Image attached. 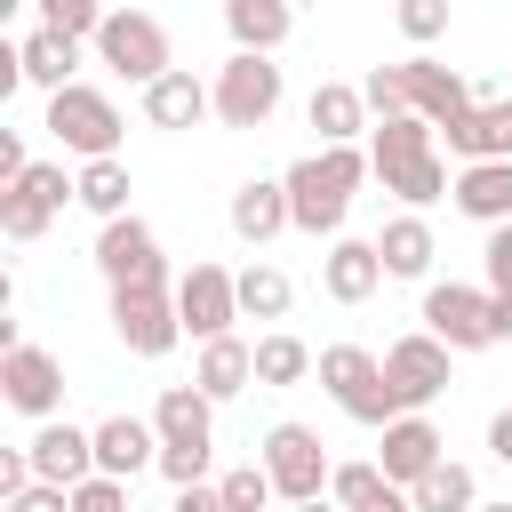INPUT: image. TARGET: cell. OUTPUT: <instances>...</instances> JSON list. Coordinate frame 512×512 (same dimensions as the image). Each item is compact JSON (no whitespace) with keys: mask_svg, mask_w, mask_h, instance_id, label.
<instances>
[{"mask_svg":"<svg viewBox=\"0 0 512 512\" xmlns=\"http://www.w3.org/2000/svg\"><path fill=\"white\" fill-rule=\"evenodd\" d=\"M368 168H376V184H384L392 200H408V208L448 200L440 128H432L424 112H392V120H376V128H368Z\"/></svg>","mask_w":512,"mask_h":512,"instance_id":"1","label":"cell"},{"mask_svg":"<svg viewBox=\"0 0 512 512\" xmlns=\"http://www.w3.org/2000/svg\"><path fill=\"white\" fill-rule=\"evenodd\" d=\"M376 168H368V152L360 144H320V152H304L296 168H288V216H296V232H344V208H352V192L368 184Z\"/></svg>","mask_w":512,"mask_h":512,"instance_id":"2","label":"cell"},{"mask_svg":"<svg viewBox=\"0 0 512 512\" xmlns=\"http://www.w3.org/2000/svg\"><path fill=\"white\" fill-rule=\"evenodd\" d=\"M320 384H328V400L352 416V424H392V416H408L400 400H392V384H384V360L368 352V344H328L320 352Z\"/></svg>","mask_w":512,"mask_h":512,"instance_id":"3","label":"cell"},{"mask_svg":"<svg viewBox=\"0 0 512 512\" xmlns=\"http://www.w3.org/2000/svg\"><path fill=\"white\" fill-rule=\"evenodd\" d=\"M64 152H80V160H104V152H120V104L104 96V88H88V80H72V88H48V120H40Z\"/></svg>","mask_w":512,"mask_h":512,"instance_id":"4","label":"cell"},{"mask_svg":"<svg viewBox=\"0 0 512 512\" xmlns=\"http://www.w3.org/2000/svg\"><path fill=\"white\" fill-rule=\"evenodd\" d=\"M88 48H96L104 72H120V80H136V88H152V80L168 72V32H160V16H144V8H112Z\"/></svg>","mask_w":512,"mask_h":512,"instance_id":"5","label":"cell"},{"mask_svg":"<svg viewBox=\"0 0 512 512\" xmlns=\"http://www.w3.org/2000/svg\"><path fill=\"white\" fill-rule=\"evenodd\" d=\"M112 336H120L136 360H160V352H176V336H184L176 288H168V280H144V288H112Z\"/></svg>","mask_w":512,"mask_h":512,"instance_id":"6","label":"cell"},{"mask_svg":"<svg viewBox=\"0 0 512 512\" xmlns=\"http://www.w3.org/2000/svg\"><path fill=\"white\" fill-rule=\"evenodd\" d=\"M64 200H80V176H64L56 160H32L16 184H0V232L8 240H40Z\"/></svg>","mask_w":512,"mask_h":512,"instance_id":"7","label":"cell"},{"mask_svg":"<svg viewBox=\"0 0 512 512\" xmlns=\"http://www.w3.org/2000/svg\"><path fill=\"white\" fill-rule=\"evenodd\" d=\"M424 328L448 352H488L496 344V296L488 288H464V280H432L424 288Z\"/></svg>","mask_w":512,"mask_h":512,"instance_id":"8","label":"cell"},{"mask_svg":"<svg viewBox=\"0 0 512 512\" xmlns=\"http://www.w3.org/2000/svg\"><path fill=\"white\" fill-rule=\"evenodd\" d=\"M264 472H272V488H280L288 504H312V496H328V480H336V464H328V448H320L312 424H272V432H264Z\"/></svg>","mask_w":512,"mask_h":512,"instance_id":"9","label":"cell"},{"mask_svg":"<svg viewBox=\"0 0 512 512\" xmlns=\"http://www.w3.org/2000/svg\"><path fill=\"white\" fill-rule=\"evenodd\" d=\"M280 112V64L256 48H232V64L216 72V120L224 128H264Z\"/></svg>","mask_w":512,"mask_h":512,"instance_id":"10","label":"cell"},{"mask_svg":"<svg viewBox=\"0 0 512 512\" xmlns=\"http://www.w3.org/2000/svg\"><path fill=\"white\" fill-rule=\"evenodd\" d=\"M96 272H104V288H144V280H168L160 232H152L144 216H104V232H96Z\"/></svg>","mask_w":512,"mask_h":512,"instance_id":"11","label":"cell"},{"mask_svg":"<svg viewBox=\"0 0 512 512\" xmlns=\"http://www.w3.org/2000/svg\"><path fill=\"white\" fill-rule=\"evenodd\" d=\"M448 360H456V352H448L432 328L384 344V384H392V400H400V408H432V400L448 392Z\"/></svg>","mask_w":512,"mask_h":512,"instance_id":"12","label":"cell"},{"mask_svg":"<svg viewBox=\"0 0 512 512\" xmlns=\"http://www.w3.org/2000/svg\"><path fill=\"white\" fill-rule=\"evenodd\" d=\"M0 400L16 416H56L64 408V360L40 344H8L0 352Z\"/></svg>","mask_w":512,"mask_h":512,"instance_id":"13","label":"cell"},{"mask_svg":"<svg viewBox=\"0 0 512 512\" xmlns=\"http://www.w3.org/2000/svg\"><path fill=\"white\" fill-rule=\"evenodd\" d=\"M176 312H184V336H232V320H240V280L224 272V264H192L184 280H176Z\"/></svg>","mask_w":512,"mask_h":512,"instance_id":"14","label":"cell"},{"mask_svg":"<svg viewBox=\"0 0 512 512\" xmlns=\"http://www.w3.org/2000/svg\"><path fill=\"white\" fill-rule=\"evenodd\" d=\"M440 456H448V440H440V424H432L424 408L392 416V424H384V440H376V464L392 472V488H416V480H424Z\"/></svg>","mask_w":512,"mask_h":512,"instance_id":"15","label":"cell"},{"mask_svg":"<svg viewBox=\"0 0 512 512\" xmlns=\"http://www.w3.org/2000/svg\"><path fill=\"white\" fill-rule=\"evenodd\" d=\"M24 448H32V472L56 480V488H80V480L96 472V432H80V424H64V416H40V432H32Z\"/></svg>","mask_w":512,"mask_h":512,"instance_id":"16","label":"cell"},{"mask_svg":"<svg viewBox=\"0 0 512 512\" xmlns=\"http://www.w3.org/2000/svg\"><path fill=\"white\" fill-rule=\"evenodd\" d=\"M400 80H408V112H424L432 128H448L456 112H472L480 96H472V80L464 72H448V64H432V56H408L400 64Z\"/></svg>","mask_w":512,"mask_h":512,"instance_id":"17","label":"cell"},{"mask_svg":"<svg viewBox=\"0 0 512 512\" xmlns=\"http://www.w3.org/2000/svg\"><path fill=\"white\" fill-rule=\"evenodd\" d=\"M440 136H448L456 160H512V96H488V104L456 112Z\"/></svg>","mask_w":512,"mask_h":512,"instance_id":"18","label":"cell"},{"mask_svg":"<svg viewBox=\"0 0 512 512\" xmlns=\"http://www.w3.org/2000/svg\"><path fill=\"white\" fill-rule=\"evenodd\" d=\"M152 424H160V448H216V400L200 384H168Z\"/></svg>","mask_w":512,"mask_h":512,"instance_id":"19","label":"cell"},{"mask_svg":"<svg viewBox=\"0 0 512 512\" xmlns=\"http://www.w3.org/2000/svg\"><path fill=\"white\" fill-rule=\"evenodd\" d=\"M144 464H160V424H144V416H104V424H96V472L136 480Z\"/></svg>","mask_w":512,"mask_h":512,"instance_id":"20","label":"cell"},{"mask_svg":"<svg viewBox=\"0 0 512 512\" xmlns=\"http://www.w3.org/2000/svg\"><path fill=\"white\" fill-rule=\"evenodd\" d=\"M448 200L472 216V224H512V160H464Z\"/></svg>","mask_w":512,"mask_h":512,"instance_id":"21","label":"cell"},{"mask_svg":"<svg viewBox=\"0 0 512 512\" xmlns=\"http://www.w3.org/2000/svg\"><path fill=\"white\" fill-rule=\"evenodd\" d=\"M208 112H216V88H200L184 64H168V72L144 88V120H152V128H200Z\"/></svg>","mask_w":512,"mask_h":512,"instance_id":"22","label":"cell"},{"mask_svg":"<svg viewBox=\"0 0 512 512\" xmlns=\"http://www.w3.org/2000/svg\"><path fill=\"white\" fill-rule=\"evenodd\" d=\"M296 216H288V176H248L240 192H232V232L248 240V248H264L272 232H288Z\"/></svg>","mask_w":512,"mask_h":512,"instance_id":"23","label":"cell"},{"mask_svg":"<svg viewBox=\"0 0 512 512\" xmlns=\"http://www.w3.org/2000/svg\"><path fill=\"white\" fill-rule=\"evenodd\" d=\"M376 280H384V248H376V240H336V248L320 256V288H328L336 304H368Z\"/></svg>","mask_w":512,"mask_h":512,"instance_id":"24","label":"cell"},{"mask_svg":"<svg viewBox=\"0 0 512 512\" xmlns=\"http://www.w3.org/2000/svg\"><path fill=\"white\" fill-rule=\"evenodd\" d=\"M304 120L320 128V144H352L360 128H376V120H368V96H360L352 80H320L312 104H304Z\"/></svg>","mask_w":512,"mask_h":512,"instance_id":"25","label":"cell"},{"mask_svg":"<svg viewBox=\"0 0 512 512\" xmlns=\"http://www.w3.org/2000/svg\"><path fill=\"white\" fill-rule=\"evenodd\" d=\"M192 384H200L208 400H232V392H248V384H256V344H240V336H208V344H200V368H192Z\"/></svg>","mask_w":512,"mask_h":512,"instance_id":"26","label":"cell"},{"mask_svg":"<svg viewBox=\"0 0 512 512\" xmlns=\"http://www.w3.org/2000/svg\"><path fill=\"white\" fill-rule=\"evenodd\" d=\"M288 24H296V0H224V32H232V48L272 56V48L288 40Z\"/></svg>","mask_w":512,"mask_h":512,"instance_id":"27","label":"cell"},{"mask_svg":"<svg viewBox=\"0 0 512 512\" xmlns=\"http://www.w3.org/2000/svg\"><path fill=\"white\" fill-rule=\"evenodd\" d=\"M376 248H384V272H392V280H424V272H432V256H440V248H432V224H424L416 208H408V216H392V224L376 232Z\"/></svg>","mask_w":512,"mask_h":512,"instance_id":"28","label":"cell"},{"mask_svg":"<svg viewBox=\"0 0 512 512\" xmlns=\"http://www.w3.org/2000/svg\"><path fill=\"white\" fill-rule=\"evenodd\" d=\"M16 56H24V80H32V88H72L80 40H72V32H48V24H40V32H24V48H16Z\"/></svg>","mask_w":512,"mask_h":512,"instance_id":"29","label":"cell"},{"mask_svg":"<svg viewBox=\"0 0 512 512\" xmlns=\"http://www.w3.org/2000/svg\"><path fill=\"white\" fill-rule=\"evenodd\" d=\"M408 504H416V512H480V480H472L456 456H440V464L408 488Z\"/></svg>","mask_w":512,"mask_h":512,"instance_id":"30","label":"cell"},{"mask_svg":"<svg viewBox=\"0 0 512 512\" xmlns=\"http://www.w3.org/2000/svg\"><path fill=\"white\" fill-rule=\"evenodd\" d=\"M232 280H240V320H288L296 288H288L280 264H248V272H232Z\"/></svg>","mask_w":512,"mask_h":512,"instance_id":"31","label":"cell"},{"mask_svg":"<svg viewBox=\"0 0 512 512\" xmlns=\"http://www.w3.org/2000/svg\"><path fill=\"white\" fill-rule=\"evenodd\" d=\"M312 368H320V360L304 352V336H288V328L256 336V384H272V392H280V384H304Z\"/></svg>","mask_w":512,"mask_h":512,"instance_id":"32","label":"cell"},{"mask_svg":"<svg viewBox=\"0 0 512 512\" xmlns=\"http://www.w3.org/2000/svg\"><path fill=\"white\" fill-rule=\"evenodd\" d=\"M80 208H96V216H128V160H120V152L80 160Z\"/></svg>","mask_w":512,"mask_h":512,"instance_id":"33","label":"cell"},{"mask_svg":"<svg viewBox=\"0 0 512 512\" xmlns=\"http://www.w3.org/2000/svg\"><path fill=\"white\" fill-rule=\"evenodd\" d=\"M328 496H336L344 512H376V504L392 496V472H384V464H336Z\"/></svg>","mask_w":512,"mask_h":512,"instance_id":"34","label":"cell"},{"mask_svg":"<svg viewBox=\"0 0 512 512\" xmlns=\"http://www.w3.org/2000/svg\"><path fill=\"white\" fill-rule=\"evenodd\" d=\"M216 496H224V512H272L280 488H272V472H264V456H256V464H232V472L216 480Z\"/></svg>","mask_w":512,"mask_h":512,"instance_id":"35","label":"cell"},{"mask_svg":"<svg viewBox=\"0 0 512 512\" xmlns=\"http://www.w3.org/2000/svg\"><path fill=\"white\" fill-rule=\"evenodd\" d=\"M32 8H40V24H48V32H72V40H96V24L112 16L104 0H32Z\"/></svg>","mask_w":512,"mask_h":512,"instance_id":"36","label":"cell"},{"mask_svg":"<svg viewBox=\"0 0 512 512\" xmlns=\"http://www.w3.org/2000/svg\"><path fill=\"white\" fill-rule=\"evenodd\" d=\"M360 96H368V112H376V120L408 112V80H400V64H376V72L360 80Z\"/></svg>","mask_w":512,"mask_h":512,"instance_id":"37","label":"cell"},{"mask_svg":"<svg viewBox=\"0 0 512 512\" xmlns=\"http://www.w3.org/2000/svg\"><path fill=\"white\" fill-rule=\"evenodd\" d=\"M392 16H400V32H408L416 48H432V40L448 32V0H400Z\"/></svg>","mask_w":512,"mask_h":512,"instance_id":"38","label":"cell"},{"mask_svg":"<svg viewBox=\"0 0 512 512\" xmlns=\"http://www.w3.org/2000/svg\"><path fill=\"white\" fill-rule=\"evenodd\" d=\"M72 512H128V480H112V472H88V480L72 488Z\"/></svg>","mask_w":512,"mask_h":512,"instance_id":"39","label":"cell"},{"mask_svg":"<svg viewBox=\"0 0 512 512\" xmlns=\"http://www.w3.org/2000/svg\"><path fill=\"white\" fill-rule=\"evenodd\" d=\"M480 264H488V296H512V224H488Z\"/></svg>","mask_w":512,"mask_h":512,"instance_id":"40","label":"cell"},{"mask_svg":"<svg viewBox=\"0 0 512 512\" xmlns=\"http://www.w3.org/2000/svg\"><path fill=\"white\" fill-rule=\"evenodd\" d=\"M0 512H72V488H56V480H32V488H16Z\"/></svg>","mask_w":512,"mask_h":512,"instance_id":"41","label":"cell"},{"mask_svg":"<svg viewBox=\"0 0 512 512\" xmlns=\"http://www.w3.org/2000/svg\"><path fill=\"white\" fill-rule=\"evenodd\" d=\"M24 168H32V160H24V136H16V128H0V184H16Z\"/></svg>","mask_w":512,"mask_h":512,"instance_id":"42","label":"cell"},{"mask_svg":"<svg viewBox=\"0 0 512 512\" xmlns=\"http://www.w3.org/2000/svg\"><path fill=\"white\" fill-rule=\"evenodd\" d=\"M168 512H224V496H216V488H176Z\"/></svg>","mask_w":512,"mask_h":512,"instance_id":"43","label":"cell"},{"mask_svg":"<svg viewBox=\"0 0 512 512\" xmlns=\"http://www.w3.org/2000/svg\"><path fill=\"white\" fill-rule=\"evenodd\" d=\"M488 456H496V464H512V408L488 424Z\"/></svg>","mask_w":512,"mask_h":512,"instance_id":"44","label":"cell"},{"mask_svg":"<svg viewBox=\"0 0 512 512\" xmlns=\"http://www.w3.org/2000/svg\"><path fill=\"white\" fill-rule=\"evenodd\" d=\"M376 512H416V504H408V488H392V496H384Z\"/></svg>","mask_w":512,"mask_h":512,"instance_id":"45","label":"cell"},{"mask_svg":"<svg viewBox=\"0 0 512 512\" xmlns=\"http://www.w3.org/2000/svg\"><path fill=\"white\" fill-rule=\"evenodd\" d=\"M288 512H344L336 496H312V504H288Z\"/></svg>","mask_w":512,"mask_h":512,"instance_id":"46","label":"cell"},{"mask_svg":"<svg viewBox=\"0 0 512 512\" xmlns=\"http://www.w3.org/2000/svg\"><path fill=\"white\" fill-rule=\"evenodd\" d=\"M480 512H512V504H480Z\"/></svg>","mask_w":512,"mask_h":512,"instance_id":"47","label":"cell"},{"mask_svg":"<svg viewBox=\"0 0 512 512\" xmlns=\"http://www.w3.org/2000/svg\"><path fill=\"white\" fill-rule=\"evenodd\" d=\"M296 8H320V0H296Z\"/></svg>","mask_w":512,"mask_h":512,"instance_id":"48","label":"cell"}]
</instances>
